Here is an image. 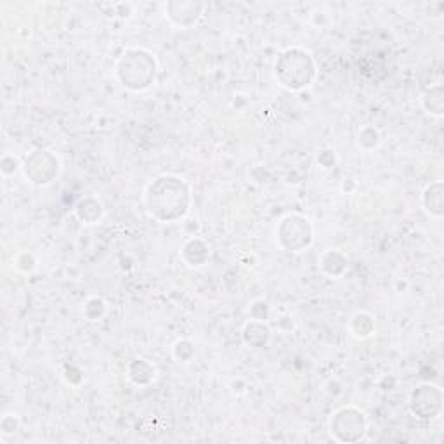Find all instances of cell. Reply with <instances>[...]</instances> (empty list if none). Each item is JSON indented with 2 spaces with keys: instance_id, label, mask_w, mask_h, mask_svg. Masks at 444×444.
<instances>
[{
  "instance_id": "obj_1",
  "label": "cell",
  "mask_w": 444,
  "mask_h": 444,
  "mask_svg": "<svg viewBox=\"0 0 444 444\" xmlns=\"http://www.w3.org/2000/svg\"><path fill=\"white\" fill-rule=\"evenodd\" d=\"M146 210L158 222L183 219L191 207V191L184 179L177 176H158L148 184L144 193Z\"/></svg>"
},
{
  "instance_id": "obj_2",
  "label": "cell",
  "mask_w": 444,
  "mask_h": 444,
  "mask_svg": "<svg viewBox=\"0 0 444 444\" xmlns=\"http://www.w3.org/2000/svg\"><path fill=\"white\" fill-rule=\"evenodd\" d=\"M115 75L123 89L143 92L155 83V56L144 49H127L116 61Z\"/></svg>"
},
{
  "instance_id": "obj_3",
  "label": "cell",
  "mask_w": 444,
  "mask_h": 444,
  "mask_svg": "<svg viewBox=\"0 0 444 444\" xmlns=\"http://www.w3.org/2000/svg\"><path fill=\"white\" fill-rule=\"evenodd\" d=\"M275 76L285 89L302 90L314 82L316 64L307 50L292 47L276 57Z\"/></svg>"
},
{
  "instance_id": "obj_4",
  "label": "cell",
  "mask_w": 444,
  "mask_h": 444,
  "mask_svg": "<svg viewBox=\"0 0 444 444\" xmlns=\"http://www.w3.org/2000/svg\"><path fill=\"white\" fill-rule=\"evenodd\" d=\"M330 434L338 443H356L368 431L366 415L356 406H344L330 417Z\"/></svg>"
},
{
  "instance_id": "obj_5",
  "label": "cell",
  "mask_w": 444,
  "mask_h": 444,
  "mask_svg": "<svg viewBox=\"0 0 444 444\" xmlns=\"http://www.w3.org/2000/svg\"><path fill=\"white\" fill-rule=\"evenodd\" d=\"M312 226L307 217L300 214H290L279 221L276 229V242L283 250L289 252H302L309 249L312 243Z\"/></svg>"
},
{
  "instance_id": "obj_6",
  "label": "cell",
  "mask_w": 444,
  "mask_h": 444,
  "mask_svg": "<svg viewBox=\"0 0 444 444\" xmlns=\"http://www.w3.org/2000/svg\"><path fill=\"white\" fill-rule=\"evenodd\" d=\"M23 169L25 177L35 186H49L60 176L61 163L60 158L54 155L49 149H34V151L28 153L23 160Z\"/></svg>"
},
{
  "instance_id": "obj_7",
  "label": "cell",
  "mask_w": 444,
  "mask_h": 444,
  "mask_svg": "<svg viewBox=\"0 0 444 444\" xmlns=\"http://www.w3.org/2000/svg\"><path fill=\"white\" fill-rule=\"evenodd\" d=\"M439 389L436 387V385H431V384H424L420 385L418 389H415L413 394H411V399H410V408L411 411H413V415H417V418H424V420H432V418L438 417V411L432 410V406L439 408L441 410V406L439 405H429V401L432 399V396L438 392Z\"/></svg>"
},
{
  "instance_id": "obj_8",
  "label": "cell",
  "mask_w": 444,
  "mask_h": 444,
  "mask_svg": "<svg viewBox=\"0 0 444 444\" xmlns=\"http://www.w3.org/2000/svg\"><path fill=\"white\" fill-rule=\"evenodd\" d=\"M183 261L189 268H202L210 256V250L207 243L200 238H191L189 242L184 243L183 250H181Z\"/></svg>"
},
{
  "instance_id": "obj_9",
  "label": "cell",
  "mask_w": 444,
  "mask_h": 444,
  "mask_svg": "<svg viewBox=\"0 0 444 444\" xmlns=\"http://www.w3.org/2000/svg\"><path fill=\"white\" fill-rule=\"evenodd\" d=\"M422 203L425 207V212L432 217H443V183L436 181V183L429 184L425 188L424 195H422Z\"/></svg>"
},
{
  "instance_id": "obj_10",
  "label": "cell",
  "mask_w": 444,
  "mask_h": 444,
  "mask_svg": "<svg viewBox=\"0 0 444 444\" xmlns=\"http://www.w3.org/2000/svg\"><path fill=\"white\" fill-rule=\"evenodd\" d=\"M243 338L247 344L254 345V347H265L271 338V330L261 319H250L243 328Z\"/></svg>"
},
{
  "instance_id": "obj_11",
  "label": "cell",
  "mask_w": 444,
  "mask_h": 444,
  "mask_svg": "<svg viewBox=\"0 0 444 444\" xmlns=\"http://www.w3.org/2000/svg\"><path fill=\"white\" fill-rule=\"evenodd\" d=\"M155 366L148 359H134L127 368V377L136 385H148L149 382L155 380Z\"/></svg>"
},
{
  "instance_id": "obj_12",
  "label": "cell",
  "mask_w": 444,
  "mask_h": 444,
  "mask_svg": "<svg viewBox=\"0 0 444 444\" xmlns=\"http://www.w3.org/2000/svg\"><path fill=\"white\" fill-rule=\"evenodd\" d=\"M349 330L356 338H370L375 333V318L370 312H356L349 323Z\"/></svg>"
},
{
  "instance_id": "obj_13",
  "label": "cell",
  "mask_w": 444,
  "mask_h": 444,
  "mask_svg": "<svg viewBox=\"0 0 444 444\" xmlns=\"http://www.w3.org/2000/svg\"><path fill=\"white\" fill-rule=\"evenodd\" d=\"M75 212H76V217H78L80 221L85 222V224H96V222L101 221L104 210H103V205H101L96 198H87V200H82V202L76 205Z\"/></svg>"
},
{
  "instance_id": "obj_14",
  "label": "cell",
  "mask_w": 444,
  "mask_h": 444,
  "mask_svg": "<svg viewBox=\"0 0 444 444\" xmlns=\"http://www.w3.org/2000/svg\"><path fill=\"white\" fill-rule=\"evenodd\" d=\"M321 269L332 278H338L347 269V257L338 252V250H330V252L323 254Z\"/></svg>"
},
{
  "instance_id": "obj_15",
  "label": "cell",
  "mask_w": 444,
  "mask_h": 444,
  "mask_svg": "<svg viewBox=\"0 0 444 444\" xmlns=\"http://www.w3.org/2000/svg\"><path fill=\"white\" fill-rule=\"evenodd\" d=\"M380 144V134L375 127H363L358 134V146L365 151H371V149L378 148Z\"/></svg>"
},
{
  "instance_id": "obj_16",
  "label": "cell",
  "mask_w": 444,
  "mask_h": 444,
  "mask_svg": "<svg viewBox=\"0 0 444 444\" xmlns=\"http://www.w3.org/2000/svg\"><path fill=\"white\" fill-rule=\"evenodd\" d=\"M106 312V304H104L103 298L92 297L85 302L83 305V316H85L89 321H99L103 318V314Z\"/></svg>"
},
{
  "instance_id": "obj_17",
  "label": "cell",
  "mask_w": 444,
  "mask_h": 444,
  "mask_svg": "<svg viewBox=\"0 0 444 444\" xmlns=\"http://www.w3.org/2000/svg\"><path fill=\"white\" fill-rule=\"evenodd\" d=\"M13 264L16 265L18 271L25 272V275H28V272H34L35 269H37V259H35L34 254H30V252L16 254V257L13 259Z\"/></svg>"
},
{
  "instance_id": "obj_18",
  "label": "cell",
  "mask_w": 444,
  "mask_h": 444,
  "mask_svg": "<svg viewBox=\"0 0 444 444\" xmlns=\"http://www.w3.org/2000/svg\"><path fill=\"white\" fill-rule=\"evenodd\" d=\"M195 356V349L189 340H177L174 345V358L179 363H189Z\"/></svg>"
},
{
  "instance_id": "obj_19",
  "label": "cell",
  "mask_w": 444,
  "mask_h": 444,
  "mask_svg": "<svg viewBox=\"0 0 444 444\" xmlns=\"http://www.w3.org/2000/svg\"><path fill=\"white\" fill-rule=\"evenodd\" d=\"M16 422V415L14 413H7L2 417V422H0V432H2V439H6L7 436H13L16 432L18 424Z\"/></svg>"
}]
</instances>
